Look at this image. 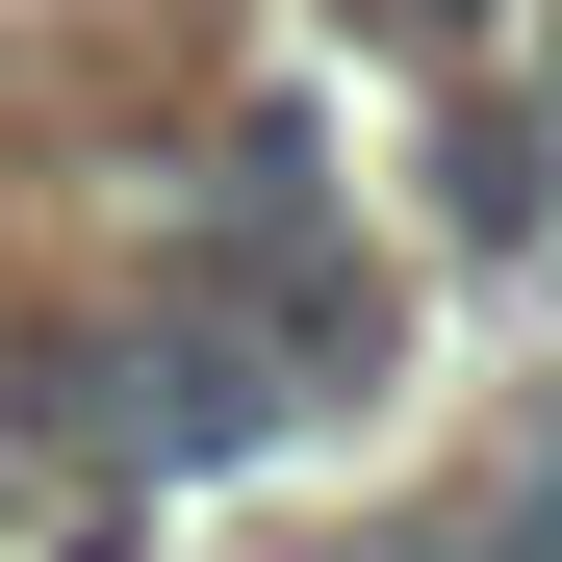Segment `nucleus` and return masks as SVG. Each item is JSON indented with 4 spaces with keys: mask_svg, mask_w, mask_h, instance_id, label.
Here are the masks:
<instances>
[{
    "mask_svg": "<svg viewBox=\"0 0 562 562\" xmlns=\"http://www.w3.org/2000/svg\"><path fill=\"white\" fill-rule=\"evenodd\" d=\"M435 231H460V256H537V231H562V77L435 103Z\"/></svg>",
    "mask_w": 562,
    "mask_h": 562,
    "instance_id": "1",
    "label": "nucleus"
},
{
    "mask_svg": "<svg viewBox=\"0 0 562 562\" xmlns=\"http://www.w3.org/2000/svg\"><path fill=\"white\" fill-rule=\"evenodd\" d=\"M333 26H358V52H409V77H460V52L512 26V0H333Z\"/></svg>",
    "mask_w": 562,
    "mask_h": 562,
    "instance_id": "2",
    "label": "nucleus"
},
{
    "mask_svg": "<svg viewBox=\"0 0 562 562\" xmlns=\"http://www.w3.org/2000/svg\"><path fill=\"white\" fill-rule=\"evenodd\" d=\"M26 512H52V460H26V409H0V562H26Z\"/></svg>",
    "mask_w": 562,
    "mask_h": 562,
    "instance_id": "3",
    "label": "nucleus"
},
{
    "mask_svg": "<svg viewBox=\"0 0 562 562\" xmlns=\"http://www.w3.org/2000/svg\"><path fill=\"white\" fill-rule=\"evenodd\" d=\"M384 562H435V537H384Z\"/></svg>",
    "mask_w": 562,
    "mask_h": 562,
    "instance_id": "4",
    "label": "nucleus"
}]
</instances>
